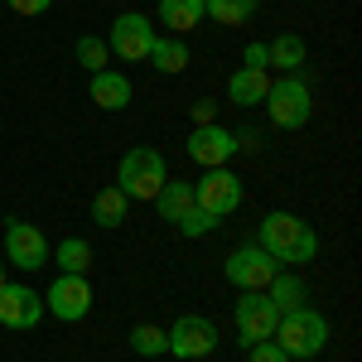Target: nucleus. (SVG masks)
Returning a JSON list of instances; mask_svg holds the SVG:
<instances>
[{"instance_id": "nucleus-2", "label": "nucleus", "mask_w": 362, "mask_h": 362, "mask_svg": "<svg viewBox=\"0 0 362 362\" xmlns=\"http://www.w3.org/2000/svg\"><path fill=\"white\" fill-rule=\"evenodd\" d=\"M276 343L295 358H319L324 348H329V319L324 314H314V309H290V314H280L276 324Z\"/></svg>"}, {"instance_id": "nucleus-22", "label": "nucleus", "mask_w": 362, "mask_h": 362, "mask_svg": "<svg viewBox=\"0 0 362 362\" xmlns=\"http://www.w3.org/2000/svg\"><path fill=\"white\" fill-rule=\"evenodd\" d=\"M256 5L261 0H203V15H213L218 25H247L251 15H256Z\"/></svg>"}, {"instance_id": "nucleus-14", "label": "nucleus", "mask_w": 362, "mask_h": 362, "mask_svg": "<svg viewBox=\"0 0 362 362\" xmlns=\"http://www.w3.org/2000/svg\"><path fill=\"white\" fill-rule=\"evenodd\" d=\"M92 102L102 107V112H121V107H131V78L126 73H116V68H102V73H92Z\"/></svg>"}, {"instance_id": "nucleus-17", "label": "nucleus", "mask_w": 362, "mask_h": 362, "mask_svg": "<svg viewBox=\"0 0 362 362\" xmlns=\"http://www.w3.org/2000/svg\"><path fill=\"white\" fill-rule=\"evenodd\" d=\"M160 25L174 29V39L198 29L203 25V0H160Z\"/></svg>"}, {"instance_id": "nucleus-7", "label": "nucleus", "mask_w": 362, "mask_h": 362, "mask_svg": "<svg viewBox=\"0 0 362 362\" xmlns=\"http://www.w3.org/2000/svg\"><path fill=\"white\" fill-rule=\"evenodd\" d=\"M223 276L232 280L237 290H266V285L280 276V261L271 256V251H261V247H237L223 261Z\"/></svg>"}, {"instance_id": "nucleus-30", "label": "nucleus", "mask_w": 362, "mask_h": 362, "mask_svg": "<svg viewBox=\"0 0 362 362\" xmlns=\"http://www.w3.org/2000/svg\"><path fill=\"white\" fill-rule=\"evenodd\" d=\"M5 5H10L15 15H44V10H49L54 0H5Z\"/></svg>"}, {"instance_id": "nucleus-19", "label": "nucleus", "mask_w": 362, "mask_h": 362, "mask_svg": "<svg viewBox=\"0 0 362 362\" xmlns=\"http://www.w3.org/2000/svg\"><path fill=\"white\" fill-rule=\"evenodd\" d=\"M58 261V276H87V266H92V247H87L83 237H63L54 251Z\"/></svg>"}, {"instance_id": "nucleus-13", "label": "nucleus", "mask_w": 362, "mask_h": 362, "mask_svg": "<svg viewBox=\"0 0 362 362\" xmlns=\"http://www.w3.org/2000/svg\"><path fill=\"white\" fill-rule=\"evenodd\" d=\"M189 155H194L203 169H223L232 155H237V140H232V131L227 126H194V136H189Z\"/></svg>"}, {"instance_id": "nucleus-6", "label": "nucleus", "mask_w": 362, "mask_h": 362, "mask_svg": "<svg viewBox=\"0 0 362 362\" xmlns=\"http://www.w3.org/2000/svg\"><path fill=\"white\" fill-rule=\"evenodd\" d=\"M237 338H242V348L251 343H261V338H276V324H280V309L271 305V295L266 290H242V300H237Z\"/></svg>"}, {"instance_id": "nucleus-20", "label": "nucleus", "mask_w": 362, "mask_h": 362, "mask_svg": "<svg viewBox=\"0 0 362 362\" xmlns=\"http://www.w3.org/2000/svg\"><path fill=\"white\" fill-rule=\"evenodd\" d=\"M150 63H155L160 73H184V68H189V49H184V39H174V34L160 39V34H155V44H150Z\"/></svg>"}, {"instance_id": "nucleus-32", "label": "nucleus", "mask_w": 362, "mask_h": 362, "mask_svg": "<svg viewBox=\"0 0 362 362\" xmlns=\"http://www.w3.org/2000/svg\"><path fill=\"white\" fill-rule=\"evenodd\" d=\"M0 285H5V266H0Z\"/></svg>"}, {"instance_id": "nucleus-5", "label": "nucleus", "mask_w": 362, "mask_h": 362, "mask_svg": "<svg viewBox=\"0 0 362 362\" xmlns=\"http://www.w3.org/2000/svg\"><path fill=\"white\" fill-rule=\"evenodd\" d=\"M218 348V329L203 319V314H179L165 329V353H174L179 362H198Z\"/></svg>"}, {"instance_id": "nucleus-15", "label": "nucleus", "mask_w": 362, "mask_h": 362, "mask_svg": "<svg viewBox=\"0 0 362 362\" xmlns=\"http://www.w3.org/2000/svg\"><path fill=\"white\" fill-rule=\"evenodd\" d=\"M266 92H271V73H266V68H237V73L227 78V97H232L237 107H261Z\"/></svg>"}, {"instance_id": "nucleus-3", "label": "nucleus", "mask_w": 362, "mask_h": 362, "mask_svg": "<svg viewBox=\"0 0 362 362\" xmlns=\"http://www.w3.org/2000/svg\"><path fill=\"white\" fill-rule=\"evenodd\" d=\"M169 169H165V155L160 150H150V145H136V150H126L121 155V165H116V189L126 198H155L165 189Z\"/></svg>"}, {"instance_id": "nucleus-25", "label": "nucleus", "mask_w": 362, "mask_h": 362, "mask_svg": "<svg viewBox=\"0 0 362 362\" xmlns=\"http://www.w3.org/2000/svg\"><path fill=\"white\" fill-rule=\"evenodd\" d=\"M131 348H136L140 358H160V353H165V329H155V324H136Z\"/></svg>"}, {"instance_id": "nucleus-31", "label": "nucleus", "mask_w": 362, "mask_h": 362, "mask_svg": "<svg viewBox=\"0 0 362 362\" xmlns=\"http://www.w3.org/2000/svg\"><path fill=\"white\" fill-rule=\"evenodd\" d=\"M232 140H237V150H247V155L261 150V136H256V131H232Z\"/></svg>"}, {"instance_id": "nucleus-29", "label": "nucleus", "mask_w": 362, "mask_h": 362, "mask_svg": "<svg viewBox=\"0 0 362 362\" xmlns=\"http://www.w3.org/2000/svg\"><path fill=\"white\" fill-rule=\"evenodd\" d=\"M194 121H198V126H213V121H218V102L198 97V102H194Z\"/></svg>"}, {"instance_id": "nucleus-11", "label": "nucleus", "mask_w": 362, "mask_h": 362, "mask_svg": "<svg viewBox=\"0 0 362 362\" xmlns=\"http://www.w3.org/2000/svg\"><path fill=\"white\" fill-rule=\"evenodd\" d=\"M5 261L20 266V271H39V266H49V242H44V232H39L34 223L10 218V223H5Z\"/></svg>"}, {"instance_id": "nucleus-8", "label": "nucleus", "mask_w": 362, "mask_h": 362, "mask_svg": "<svg viewBox=\"0 0 362 362\" xmlns=\"http://www.w3.org/2000/svg\"><path fill=\"white\" fill-rule=\"evenodd\" d=\"M194 203L203 213H213V218H227V213H237V203H242V179L232 174V169H208L203 179L194 184Z\"/></svg>"}, {"instance_id": "nucleus-9", "label": "nucleus", "mask_w": 362, "mask_h": 362, "mask_svg": "<svg viewBox=\"0 0 362 362\" xmlns=\"http://www.w3.org/2000/svg\"><path fill=\"white\" fill-rule=\"evenodd\" d=\"M44 309L54 314L58 324L87 319V309H92V285H87V276H58L54 285L44 290Z\"/></svg>"}, {"instance_id": "nucleus-26", "label": "nucleus", "mask_w": 362, "mask_h": 362, "mask_svg": "<svg viewBox=\"0 0 362 362\" xmlns=\"http://www.w3.org/2000/svg\"><path fill=\"white\" fill-rule=\"evenodd\" d=\"M179 232H184V237H203V232H213V227H218V218H213V213H203V208H189V213H184V218H179Z\"/></svg>"}, {"instance_id": "nucleus-4", "label": "nucleus", "mask_w": 362, "mask_h": 362, "mask_svg": "<svg viewBox=\"0 0 362 362\" xmlns=\"http://www.w3.org/2000/svg\"><path fill=\"white\" fill-rule=\"evenodd\" d=\"M261 107L271 112V121L280 131H300L314 116V97H309V83L300 73H285V78H271V92H266Z\"/></svg>"}, {"instance_id": "nucleus-28", "label": "nucleus", "mask_w": 362, "mask_h": 362, "mask_svg": "<svg viewBox=\"0 0 362 362\" xmlns=\"http://www.w3.org/2000/svg\"><path fill=\"white\" fill-rule=\"evenodd\" d=\"M247 68H266V73H271V49H266V44H247Z\"/></svg>"}, {"instance_id": "nucleus-12", "label": "nucleus", "mask_w": 362, "mask_h": 362, "mask_svg": "<svg viewBox=\"0 0 362 362\" xmlns=\"http://www.w3.org/2000/svg\"><path fill=\"white\" fill-rule=\"evenodd\" d=\"M44 319V295L29 285H0V324L5 329H34Z\"/></svg>"}, {"instance_id": "nucleus-10", "label": "nucleus", "mask_w": 362, "mask_h": 362, "mask_svg": "<svg viewBox=\"0 0 362 362\" xmlns=\"http://www.w3.org/2000/svg\"><path fill=\"white\" fill-rule=\"evenodd\" d=\"M150 44H155V29L145 15L136 10H126V15H116L112 20V34H107V49L116 58H126V63H140V58H150Z\"/></svg>"}, {"instance_id": "nucleus-27", "label": "nucleus", "mask_w": 362, "mask_h": 362, "mask_svg": "<svg viewBox=\"0 0 362 362\" xmlns=\"http://www.w3.org/2000/svg\"><path fill=\"white\" fill-rule=\"evenodd\" d=\"M247 362H290V353L280 348L276 338H261V343H251V348H247Z\"/></svg>"}, {"instance_id": "nucleus-16", "label": "nucleus", "mask_w": 362, "mask_h": 362, "mask_svg": "<svg viewBox=\"0 0 362 362\" xmlns=\"http://www.w3.org/2000/svg\"><path fill=\"white\" fill-rule=\"evenodd\" d=\"M155 203V213L165 218V223H179L189 208H194V184H184V179H165V189L150 198Z\"/></svg>"}, {"instance_id": "nucleus-18", "label": "nucleus", "mask_w": 362, "mask_h": 362, "mask_svg": "<svg viewBox=\"0 0 362 362\" xmlns=\"http://www.w3.org/2000/svg\"><path fill=\"white\" fill-rule=\"evenodd\" d=\"M126 208H131V198L112 184V189H102V194L92 198V223L97 227H121L126 223Z\"/></svg>"}, {"instance_id": "nucleus-24", "label": "nucleus", "mask_w": 362, "mask_h": 362, "mask_svg": "<svg viewBox=\"0 0 362 362\" xmlns=\"http://www.w3.org/2000/svg\"><path fill=\"white\" fill-rule=\"evenodd\" d=\"M78 63L92 68V73H102L107 63H112V49H107V39H97V34H83L78 39Z\"/></svg>"}, {"instance_id": "nucleus-23", "label": "nucleus", "mask_w": 362, "mask_h": 362, "mask_svg": "<svg viewBox=\"0 0 362 362\" xmlns=\"http://www.w3.org/2000/svg\"><path fill=\"white\" fill-rule=\"evenodd\" d=\"M266 49H271V68H290V73H295V68L305 63V39H300V34H280Z\"/></svg>"}, {"instance_id": "nucleus-1", "label": "nucleus", "mask_w": 362, "mask_h": 362, "mask_svg": "<svg viewBox=\"0 0 362 362\" xmlns=\"http://www.w3.org/2000/svg\"><path fill=\"white\" fill-rule=\"evenodd\" d=\"M256 247L271 251L280 266H305V261H314V251H319V237H314V227H309L305 218H295V213H266Z\"/></svg>"}, {"instance_id": "nucleus-21", "label": "nucleus", "mask_w": 362, "mask_h": 362, "mask_svg": "<svg viewBox=\"0 0 362 362\" xmlns=\"http://www.w3.org/2000/svg\"><path fill=\"white\" fill-rule=\"evenodd\" d=\"M266 295H271V305H276L280 314H290V309L305 305V280H300V276H285V271H280V276L266 285Z\"/></svg>"}]
</instances>
